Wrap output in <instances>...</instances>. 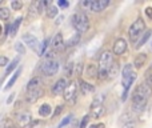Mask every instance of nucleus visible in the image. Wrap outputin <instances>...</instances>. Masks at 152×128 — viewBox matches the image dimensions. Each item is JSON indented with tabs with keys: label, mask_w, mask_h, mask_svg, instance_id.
I'll use <instances>...</instances> for the list:
<instances>
[{
	"label": "nucleus",
	"mask_w": 152,
	"mask_h": 128,
	"mask_svg": "<svg viewBox=\"0 0 152 128\" xmlns=\"http://www.w3.org/2000/svg\"><path fill=\"white\" fill-rule=\"evenodd\" d=\"M151 95H152V87L147 81L139 84V86L136 87V89L134 91V94H132V99H131L132 112L137 113V115L142 113L143 111L145 110V107H147Z\"/></svg>",
	"instance_id": "1"
},
{
	"label": "nucleus",
	"mask_w": 152,
	"mask_h": 128,
	"mask_svg": "<svg viewBox=\"0 0 152 128\" xmlns=\"http://www.w3.org/2000/svg\"><path fill=\"white\" fill-rule=\"evenodd\" d=\"M113 63V53L111 51H104L99 58L97 63V79L99 80H105L108 75V69Z\"/></svg>",
	"instance_id": "2"
},
{
	"label": "nucleus",
	"mask_w": 152,
	"mask_h": 128,
	"mask_svg": "<svg viewBox=\"0 0 152 128\" xmlns=\"http://www.w3.org/2000/svg\"><path fill=\"white\" fill-rule=\"evenodd\" d=\"M59 67H60V63L53 58L52 52H48V55L45 56L44 61H43L42 65H40V71H42V73L44 76L51 78V76H53V75L58 73Z\"/></svg>",
	"instance_id": "3"
},
{
	"label": "nucleus",
	"mask_w": 152,
	"mask_h": 128,
	"mask_svg": "<svg viewBox=\"0 0 152 128\" xmlns=\"http://www.w3.org/2000/svg\"><path fill=\"white\" fill-rule=\"evenodd\" d=\"M72 26L79 34H84L89 29V18L86 12H77L72 16Z\"/></svg>",
	"instance_id": "4"
},
{
	"label": "nucleus",
	"mask_w": 152,
	"mask_h": 128,
	"mask_svg": "<svg viewBox=\"0 0 152 128\" xmlns=\"http://www.w3.org/2000/svg\"><path fill=\"white\" fill-rule=\"evenodd\" d=\"M136 72L134 71V65L131 63L126 64L121 71V84H123V88H124V92H128L131 86L134 84L135 79H136Z\"/></svg>",
	"instance_id": "5"
},
{
	"label": "nucleus",
	"mask_w": 152,
	"mask_h": 128,
	"mask_svg": "<svg viewBox=\"0 0 152 128\" xmlns=\"http://www.w3.org/2000/svg\"><path fill=\"white\" fill-rule=\"evenodd\" d=\"M145 31H147V29H145V21L143 20L142 18H137L136 20L131 24V27H129V29H128L129 40H131L132 43H136V40L140 39Z\"/></svg>",
	"instance_id": "6"
},
{
	"label": "nucleus",
	"mask_w": 152,
	"mask_h": 128,
	"mask_svg": "<svg viewBox=\"0 0 152 128\" xmlns=\"http://www.w3.org/2000/svg\"><path fill=\"white\" fill-rule=\"evenodd\" d=\"M48 1H44V0H36V1H32L29 4V8H28V15L29 18H37L40 16L43 12H45L48 7Z\"/></svg>",
	"instance_id": "7"
},
{
	"label": "nucleus",
	"mask_w": 152,
	"mask_h": 128,
	"mask_svg": "<svg viewBox=\"0 0 152 128\" xmlns=\"http://www.w3.org/2000/svg\"><path fill=\"white\" fill-rule=\"evenodd\" d=\"M77 89H79V83L76 81H71L68 84V87L66 88L63 94V97L67 103H75L76 97H77Z\"/></svg>",
	"instance_id": "8"
},
{
	"label": "nucleus",
	"mask_w": 152,
	"mask_h": 128,
	"mask_svg": "<svg viewBox=\"0 0 152 128\" xmlns=\"http://www.w3.org/2000/svg\"><path fill=\"white\" fill-rule=\"evenodd\" d=\"M68 84L69 83L66 78L59 79V80L56 81L55 84H52V87H51V94H52L53 96H58V95L64 94V91H66V88L68 87Z\"/></svg>",
	"instance_id": "9"
},
{
	"label": "nucleus",
	"mask_w": 152,
	"mask_h": 128,
	"mask_svg": "<svg viewBox=\"0 0 152 128\" xmlns=\"http://www.w3.org/2000/svg\"><path fill=\"white\" fill-rule=\"evenodd\" d=\"M127 47H128V44H127V40L123 39V37H119V39H116L115 43H113L112 53H113V55H116V56L123 55V53H126Z\"/></svg>",
	"instance_id": "10"
},
{
	"label": "nucleus",
	"mask_w": 152,
	"mask_h": 128,
	"mask_svg": "<svg viewBox=\"0 0 152 128\" xmlns=\"http://www.w3.org/2000/svg\"><path fill=\"white\" fill-rule=\"evenodd\" d=\"M31 121H32V116L28 111H23V112L16 115V123H18V126L20 128L28 127L31 124Z\"/></svg>",
	"instance_id": "11"
},
{
	"label": "nucleus",
	"mask_w": 152,
	"mask_h": 128,
	"mask_svg": "<svg viewBox=\"0 0 152 128\" xmlns=\"http://www.w3.org/2000/svg\"><path fill=\"white\" fill-rule=\"evenodd\" d=\"M108 5H110V0H91V3H89V11L97 13V12L104 11Z\"/></svg>",
	"instance_id": "12"
},
{
	"label": "nucleus",
	"mask_w": 152,
	"mask_h": 128,
	"mask_svg": "<svg viewBox=\"0 0 152 128\" xmlns=\"http://www.w3.org/2000/svg\"><path fill=\"white\" fill-rule=\"evenodd\" d=\"M21 43L26 44L27 47H29L31 50H37V47H39V40L32 34H24L21 37Z\"/></svg>",
	"instance_id": "13"
},
{
	"label": "nucleus",
	"mask_w": 152,
	"mask_h": 128,
	"mask_svg": "<svg viewBox=\"0 0 152 128\" xmlns=\"http://www.w3.org/2000/svg\"><path fill=\"white\" fill-rule=\"evenodd\" d=\"M43 95H44V88L42 87V88H37V89H34V91L27 92L26 100L29 103V104H34V103H36Z\"/></svg>",
	"instance_id": "14"
},
{
	"label": "nucleus",
	"mask_w": 152,
	"mask_h": 128,
	"mask_svg": "<svg viewBox=\"0 0 152 128\" xmlns=\"http://www.w3.org/2000/svg\"><path fill=\"white\" fill-rule=\"evenodd\" d=\"M51 48H52L53 51H61L64 47H66V44H64V39H63V35L59 32V34H56L55 36L52 37V40H51Z\"/></svg>",
	"instance_id": "15"
},
{
	"label": "nucleus",
	"mask_w": 152,
	"mask_h": 128,
	"mask_svg": "<svg viewBox=\"0 0 152 128\" xmlns=\"http://www.w3.org/2000/svg\"><path fill=\"white\" fill-rule=\"evenodd\" d=\"M42 87H43V76H35V78H32L31 80L28 81V84H27V92L34 91V89H37V88H42Z\"/></svg>",
	"instance_id": "16"
},
{
	"label": "nucleus",
	"mask_w": 152,
	"mask_h": 128,
	"mask_svg": "<svg viewBox=\"0 0 152 128\" xmlns=\"http://www.w3.org/2000/svg\"><path fill=\"white\" fill-rule=\"evenodd\" d=\"M105 113V108L104 105H96V107H91V111H89V118L94 119H100L103 118Z\"/></svg>",
	"instance_id": "17"
},
{
	"label": "nucleus",
	"mask_w": 152,
	"mask_h": 128,
	"mask_svg": "<svg viewBox=\"0 0 152 128\" xmlns=\"http://www.w3.org/2000/svg\"><path fill=\"white\" fill-rule=\"evenodd\" d=\"M84 75H87L88 79H95L97 78V65L94 63H89L84 67Z\"/></svg>",
	"instance_id": "18"
},
{
	"label": "nucleus",
	"mask_w": 152,
	"mask_h": 128,
	"mask_svg": "<svg viewBox=\"0 0 152 128\" xmlns=\"http://www.w3.org/2000/svg\"><path fill=\"white\" fill-rule=\"evenodd\" d=\"M147 60H148V56H147V53H144V52H140L139 55L135 58V60H134V67L136 68V69H139V68H142V67H144V64L147 63Z\"/></svg>",
	"instance_id": "19"
},
{
	"label": "nucleus",
	"mask_w": 152,
	"mask_h": 128,
	"mask_svg": "<svg viewBox=\"0 0 152 128\" xmlns=\"http://www.w3.org/2000/svg\"><path fill=\"white\" fill-rule=\"evenodd\" d=\"M79 88H80V91H81V94L83 95H88V94H92V92L95 91V87L92 86L91 83H88V81H86V80H79Z\"/></svg>",
	"instance_id": "20"
},
{
	"label": "nucleus",
	"mask_w": 152,
	"mask_h": 128,
	"mask_svg": "<svg viewBox=\"0 0 152 128\" xmlns=\"http://www.w3.org/2000/svg\"><path fill=\"white\" fill-rule=\"evenodd\" d=\"M119 69H120V65L116 63V61H113L112 65L110 67V69H108V75H107L108 80H112V79H115L116 76L119 75Z\"/></svg>",
	"instance_id": "21"
},
{
	"label": "nucleus",
	"mask_w": 152,
	"mask_h": 128,
	"mask_svg": "<svg viewBox=\"0 0 152 128\" xmlns=\"http://www.w3.org/2000/svg\"><path fill=\"white\" fill-rule=\"evenodd\" d=\"M45 15H47V18H50V19H55L56 16L59 15V8H58V5L50 4V5L47 7V10H45Z\"/></svg>",
	"instance_id": "22"
},
{
	"label": "nucleus",
	"mask_w": 152,
	"mask_h": 128,
	"mask_svg": "<svg viewBox=\"0 0 152 128\" xmlns=\"http://www.w3.org/2000/svg\"><path fill=\"white\" fill-rule=\"evenodd\" d=\"M64 75H66V79H71L72 76L75 75V63L74 61H68L66 64V68H64Z\"/></svg>",
	"instance_id": "23"
},
{
	"label": "nucleus",
	"mask_w": 152,
	"mask_h": 128,
	"mask_svg": "<svg viewBox=\"0 0 152 128\" xmlns=\"http://www.w3.org/2000/svg\"><path fill=\"white\" fill-rule=\"evenodd\" d=\"M21 21H23V18L20 16V18H18L12 24H11V27H10V35L12 37L16 36V34H18V31H19V27H20Z\"/></svg>",
	"instance_id": "24"
},
{
	"label": "nucleus",
	"mask_w": 152,
	"mask_h": 128,
	"mask_svg": "<svg viewBox=\"0 0 152 128\" xmlns=\"http://www.w3.org/2000/svg\"><path fill=\"white\" fill-rule=\"evenodd\" d=\"M151 35H152V31H151V29H148V31H145L144 34H143V36L139 39V42H137L136 44H135V48H136V50H139L140 47H143V45H144L145 43H147V40L150 39V36H151Z\"/></svg>",
	"instance_id": "25"
},
{
	"label": "nucleus",
	"mask_w": 152,
	"mask_h": 128,
	"mask_svg": "<svg viewBox=\"0 0 152 128\" xmlns=\"http://www.w3.org/2000/svg\"><path fill=\"white\" fill-rule=\"evenodd\" d=\"M20 73H21V68H18V69L15 71V73H13V76L10 79V80H8L7 86L4 87V91H8V89H11V88H12V86H13V84H15V81L18 80V78H19V75H20Z\"/></svg>",
	"instance_id": "26"
},
{
	"label": "nucleus",
	"mask_w": 152,
	"mask_h": 128,
	"mask_svg": "<svg viewBox=\"0 0 152 128\" xmlns=\"http://www.w3.org/2000/svg\"><path fill=\"white\" fill-rule=\"evenodd\" d=\"M79 42H80V34H79V32H75L67 42H64V44H66V47H74V45H76Z\"/></svg>",
	"instance_id": "27"
},
{
	"label": "nucleus",
	"mask_w": 152,
	"mask_h": 128,
	"mask_svg": "<svg viewBox=\"0 0 152 128\" xmlns=\"http://www.w3.org/2000/svg\"><path fill=\"white\" fill-rule=\"evenodd\" d=\"M39 115L42 116V118H47V116H50L51 115V105L47 104V103L42 104L39 107Z\"/></svg>",
	"instance_id": "28"
},
{
	"label": "nucleus",
	"mask_w": 152,
	"mask_h": 128,
	"mask_svg": "<svg viewBox=\"0 0 152 128\" xmlns=\"http://www.w3.org/2000/svg\"><path fill=\"white\" fill-rule=\"evenodd\" d=\"M19 61H20V58H15L12 60V63H10L7 65V69H5V75H10L11 72H12L13 69H16V67H18V64H19Z\"/></svg>",
	"instance_id": "29"
},
{
	"label": "nucleus",
	"mask_w": 152,
	"mask_h": 128,
	"mask_svg": "<svg viewBox=\"0 0 152 128\" xmlns=\"http://www.w3.org/2000/svg\"><path fill=\"white\" fill-rule=\"evenodd\" d=\"M11 16V11L7 7H0V20H8Z\"/></svg>",
	"instance_id": "30"
},
{
	"label": "nucleus",
	"mask_w": 152,
	"mask_h": 128,
	"mask_svg": "<svg viewBox=\"0 0 152 128\" xmlns=\"http://www.w3.org/2000/svg\"><path fill=\"white\" fill-rule=\"evenodd\" d=\"M103 102H104V95H97L91 103V107H96V105H103Z\"/></svg>",
	"instance_id": "31"
},
{
	"label": "nucleus",
	"mask_w": 152,
	"mask_h": 128,
	"mask_svg": "<svg viewBox=\"0 0 152 128\" xmlns=\"http://www.w3.org/2000/svg\"><path fill=\"white\" fill-rule=\"evenodd\" d=\"M47 47H48V40H44L43 43H40V48L37 50V55L39 56H43L47 51Z\"/></svg>",
	"instance_id": "32"
},
{
	"label": "nucleus",
	"mask_w": 152,
	"mask_h": 128,
	"mask_svg": "<svg viewBox=\"0 0 152 128\" xmlns=\"http://www.w3.org/2000/svg\"><path fill=\"white\" fill-rule=\"evenodd\" d=\"M15 50L19 55H24V53H26V45H24L21 42H19L15 44Z\"/></svg>",
	"instance_id": "33"
},
{
	"label": "nucleus",
	"mask_w": 152,
	"mask_h": 128,
	"mask_svg": "<svg viewBox=\"0 0 152 128\" xmlns=\"http://www.w3.org/2000/svg\"><path fill=\"white\" fill-rule=\"evenodd\" d=\"M72 118H74V116H72V115H67V116H66V118H64V119H63V120H61V121H60V124H59V126H58V128H64V127H66V126H68V124H69V123H71Z\"/></svg>",
	"instance_id": "34"
},
{
	"label": "nucleus",
	"mask_w": 152,
	"mask_h": 128,
	"mask_svg": "<svg viewBox=\"0 0 152 128\" xmlns=\"http://www.w3.org/2000/svg\"><path fill=\"white\" fill-rule=\"evenodd\" d=\"M11 7H12L13 11H19L23 8V3L19 1V0H12V1H11Z\"/></svg>",
	"instance_id": "35"
},
{
	"label": "nucleus",
	"mask_w": 152,
	"mask_h": 128,
	"mask_svg": "<svg viewBox=\"0 0 152 128\" xmlns=\"http://www.w3.org/2000/svg\"><path fill=\"white\" fill-rule=\"evenodd\" d=\"M83 69H84V64L83 63H76L75 64V75L76 76H80L81 73H83Z\"/></svg>",
	"instance_id": "36"
},
{
	"label": "nucleus",
	"mask_w": 152,
	"mask_h": 128,
	"mask_svg": "<svg viewBox=\"0 0 152 128\" xmlns=\"http://www.w3.org/2000/svg\"><path fill=\"white\" fill-rule=\"evenodd\" d=\"M44 126V121L43 120H32L31 124H29V128H43Z\"/></svg>",
	"instance_id": "37"
},
{
	"label": "nucleus",
	"mask_w": 152,
	"mask_h": 128,
	"mask_svg": "<svg viewBox=\"0 0 152 128\" xmlns=\"http://www.w3.org/2000/svg\"><path fill=\"white\" fill-rule=\"evenodd\" d=\"M121 128H137V123L135 120H131V121H128V123L121 124Z\"/></svg>",
	"instance_id": "38"
},
{
	"label": "nucleus",
	"mask_w": 152,
	"mask_h": 128,
	"mask_svg": "<svg viewBox=\"0 0 152 128\" xmlns=\"http://www.w3.org/2000/svg\"><path fill=\"white\" fill-rule=\"evenodd\" d=\"M8 64H10V60L7 56H0V67H5Z\"/></svg>",
	"instance_id": "39"
},
{
	"label": "nucleus",
	"mask_w": 152,
	"mask_h": 128,
	"mask_svg": "<svg viewBox=\"0 0 152 128\" xmlns=\"http://www.w3.org/2000/svg\"><path fill=\"white\" fill-rule=\"evenodd\" d=\"M88 120H89V115H86L83 119H81L80 128H86V126H87V124H88Z\"/></svg>",
	"instance_id": "40"
},
{
	"label": "nucleus",
	"mask_w": 152,
	"mask_h": 128,
	"mask_svg": "<svg viewBox=\"0 0 152 128\" xmlns=\"http://www.w3.org/2000/svg\"><path fill=\"white\" fill-rule=\"evenodd\" d=\"M89 3H91V0H83V1H81V7H83L84 10H89Z\"/></svg>",
	"instance_id": "41"
},
{
	"label": "nucleus",
	"mask_w": 152,
	"mask_h": 128,
	"mask_svg": "<svg viewBox=\"0 0 152 128\" xmlns=\"http://www.w3.org/2000/svg\"><path fill=\"white\" fill-rule=\"evenodd\" d=\"M145 15H147L148 19H151V20H152V7H147V8H145Z\"/></svg>",
	"instance_id": "42"
},
{
	"label": "nucleus",
	"mask_w": 152,
	"mask_h": 128,
	"mask_svg": "<svg viewBox=\"0 0 152 128\" xmlns=\"http://www.w3.org/2000/svg\"><path fill=\"white\" fill-rule=\"evenodd\" d=\"M58 4H59V7H61V8H67V7L69 5V3L67 1V0H66V1H64V0H60Z\"/></svg>",
	"instance_id": "43"
},
{
	"label": "nucleus",
	"mask_w": 152,
	"mask_h": 128,
	"mask_svg": "<svg viewBox=\"0 0 152 128\" xmlns=\"http://www.w3.org/2000/svg\"><path fill=\"white\" fill-rule=\"evenodd\" d=\"M147 83L152 87V71H148L147 72Z\"/></svg>",
	"instance_id": "44"
},
{
	"label": "nucleus",
	"mask_w": 152,
	"mask_h": 128,
	"mask_svg": "<svg viewBox=\"0 0 152 128\" xmlns=\"http://www.w3.org/2000/svg\"><path fill=\"white\" fill-rule=\"evenodd\" d=\"M61 111H63V105H58V110H56L55 112H53V118H56V116H58L59 113L61 112Z\"/></svg>",
	"instance_id": "45"
},
{
	"label": "nucleus",
	"mask_w": 152,
	"mask_h": 128,
	"mask_svg": "<svg viewBox=\"0 0 152 128\" xmlns=\"http://www.w3.org/2000/svg\"><path fill=\"white\" fill-rule=\"evenodd\" d=\"M13 97H15V94L10 95V97H8V99H7V104H11V103L13 102Z\"/></svg>",
	"instance_id": "46"
},
{
	"label": "nucleus",
	"mask_w": 152,
	"mask_h": 128,
	"mask_svg": "<svg viewBox=\"0 0 152 128\" xmlns=\"http://www.w3.org/2000/svg\"><path fill=\"white\" fill-rule=\"evenodd\" d=\"M63 16H59L58 19H56V26H59V24H61V21H63Z\"/></svg>",
	"instance_id": "47"
},
{
	"label": "nucleus",
	"mask_w": 152,
	"mask_h": 128,
	"mask_svg": "<svg viewBox=\"0 0 152 128\" xmlns=\"http://www.w3.org/2000/svg\"><path fill=\"white\" fill-rule=\"evenodd\" d=\"M105 126L103 123H100V124H97V126H91V128H104Z\"/></svg>",
	"instance_id": "48"
},
{
	"label": "nucleus",
	"mask_w": 152,
	"mask_h": 128,
	"mask_svg": "<svg viewBox=\"0 0 152 128\" xmlns=\"http://www.w3.org/2000/svg\"><path fill=\"white\" fill-rule=\"evenodd\" d=\"M1 34H3V26L0 24V36H1Z\"/></svg>",
	"instance_id": "49"
},
{
	"label": "nucleus",
	"mask_w": 152,
	"mask_h": 128,
	"mask_svg": "<svg viewBox=\"0 0 152 128\" xmlns=\"http://www.w3.org/2000/svg\"><path fill=\"white\" fill-rule=\"evenodd\" d=\"M3 4V1H1V0H0V5H1Z\"/></svg>",
	"instance_id": "50"
},
{
	"label": "nucleus",
	"mask_w": 152,
	"mask_h": 128,
	"mask_svg": "<svg viewBox=\"0 0 152 128\" xmlns=\"http://www.w3.org/2000/svg\"><path fill=\"white\" fill-rule=\"evenodd\" d=\"M150 71H152V65H151V68H150Z\"/></svg>",
	"instance_id": "51"
},
{
	"label": "nucleus",
	"mask_w": 152,
	"mask_h": 128,
	"mask_svg": "<svg viewBox=\"0 0 152 128\" xmlns=\"http://www.w3.org/2000/svg\"><path fill=\"white\" fill-rule=\"evenodd\" d=\"M7 128H15V127H7Z\"/></svg>",
	"instance_id": "52"
}]
</instances>
